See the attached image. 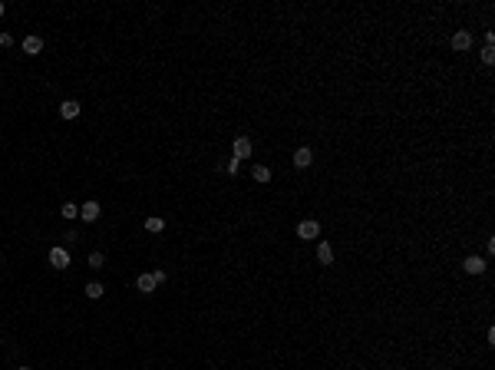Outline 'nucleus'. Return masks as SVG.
<instances>
[{
	"label": "nucleus",
	"mask_w": 495,
	"mask_h": 370,
	"mask_svg": "<svg viewBox=\"0 0 495 370\" xmlns=\"http://www.w3.org/2000/svg\"><path fill=\"white\" fill-rule=\"evenodd\" d=\"M248 156H251V139L238 136V139H235V159L241 162V159H248Z\"/></svg>",
	"instance_id": "3"
},
{
	"label": "nucleus",
	"mask_w": 495,
	"mask_h": 370,
	"mask_svg": "<svg viewBox=\"0 0 495 370\" xmlns=\"http://www.w3.org/2000/svg\"><path fill=\"white\" fill-rule=\"evenodd\" d=\"M317 255H320V265H334V248H330L327 241L317 244Z\"/></svg>",
	"instance_id": "10"
},
{
	"label": "nucleus",
	"mask_w": 495,
	"mask_h": 370,
	"mask_svg": "<svg viewBox=\"0 0 495 370\" xmlns=\"http://www.w3.org/2000/svg\"><path fill=\"white\" fill-rule=\"evenodd\" d=\"M135 288H139L142 294H152L158 288V281H155V275H139V281H135Z\"/></svg>",
	"instance_id": "4"
},
{
	"label": "nucleus",
	"mask_w": 495,
	"mask_h": 370,
	"mask_svg": "<svg viewBox=\"0 0 495 370\" xmlns=\"http://www.w3.org/2000/svg\"><path fill=\"white\" fill-rule=\"evenodd\" d=\"M60 116H63V119H76L79 116V102L76 99H66L63 106H60Z\"/></svg>",
	"instance_id": "9"
},
{
	"label": "nucleus",
	"mask_w": 495,
	"mask_h": 370,
	"mask_svg": "<svg viewBox=\"0 0 495 370\" xmlns=\"http://www.w3.org/2000/svg\"><path fill=\"white\" fill-rule=\"evenodd\" d=\"M145 228H149V231H162V228H165V218L152 215V218H145Z\"/></svg>",
	"instance_id": "12"
},
{
	"label": "nucleus",
	"mask_w": 495,
	"mask_h": 370,
	"mask_svg": "<svg viewBox=\"0 0 495 370\" xmlns=\"http://www.w3.org/2000/svg\"><path fill=\"white\" fill-rule=\"evenodd\" d=\"M50 265H53L56 271L70 268V252H66V248H53V252H50Z\"/></svg>",
	"instance_id": "1"
},
{
	"label": "nucleus",
	"mask_w": 495,
	"mask_h": 370,
	"mask_svg": "<svg viewBox=\"0 0 495 370\" xmlns=\"http://www.w3.org/2000/svg\"><path fill=\"white\" fill-rule=\"evenodd\" d=\"M102 291H106V288H102L99 281H89V284H86V294H89L93 301H96V298H102Z\"/></svg>",
	"instance_id": "13"
},
{
	"label": "nucleus",
	"mask_w": 495,
	"mask_h": 370,
	"mask_svg": "<svg viewBox=\"0 0 495 370\" xmlns=\"http://www.w3.org/2000/svg\"><path fill=\"white\" fill-rule=\"evenodd\" d=\"M310 162H314V152H310V149H297V152H294V166H297V169H307Z\"/></svg>",
	"instance_id": "7"
},
{
	"label": "nucleus",
	"mask_w": 495,
	"mask_h": 370,
	"mask_svg": "<svg viewBox=\"0 0 495 370\" xmlns=\"http://www.w3.org/2000/svg\"><path fill=\"white\" fill-rule=\"evenodd\" d=\"M462 268L469 271V275H482V271H485V261L472 255V258H465V261H462Z\"/></svg>",
	"instance_id": "6"
},
{
	"label": "nucleus",
	"mask_w": 495,
	"mask_h": 370,
	"mask_svg": "<svg viewBox=\"0 0 495 370\" xmlns=\"http://www.w3.org/2000/svg\"><path fill=\"white\" fill-rule=\"evenodd\" d=\"M482 63H488V66L495 63V47H485V50H482Z\"/></svg>",
	"instance_id": "16"
},
{
	"label": "nucleus",
	"mask_w": 495,
	"mask_h": 370,
	"mask_svg": "<svg viewBox=\"0 0 495 370\" xmlns=\"http://www.w3.org/2000/svg\"><path fill=\"white\" fill-rule=\"evenodd\" d=\"M472 47V37H469V33H456V37H452V50H469Z\"/></svg>",
	"instance_id": "11"
},
{
	"label": "nucleus",
	"mask_w": 495,
	"mask_h": 370,
	"mask_svg": "<svg viewBox=\"0 0 495 370\" xmlns=\"http://www.w3.org/2000/svg\"><path fill=\"white\" fill-rule=\"evenodd\" d=\"M20 370H30V367H20Z\"/></svg>",
	"instance_id": "19"
},
{
	"label": "nucleus",
	"mask_w": 495,
	"mask_h": 370,
	"mask_svg": "<svg viewBox=\"0 0 495 370\" xmlns=\"http://www.w3.org/2000/svg\"><path fill=\"white\" fill-rule=\"evenodd\" d=\"M79 218L83 221H96L99 218V202H86L83 208H79Z\"/></svg>",
	"instance_id": "5"
},
{
	"label": "nucleus",
	"mask_w": 495,
	"mask_h": 370,
	"mask_svg": "<svg viewBox=\"0 0 495 370\" xmlns=\"http://www.w3.org/2000/svg\"><path fill=\"white\" fill-rule=\"evenodd\" d=\"M63 218H70V221H73V218H79V208H76L73 202H66V205H63Z\"/></svg>",
	"instance_id": "15"
},
{
	"label": "nucleus",
	"mask_w": 495,
	"mask_h": 370,
	"mask_svg": "<svg viewBox=\"0 0 495 370\" xmlns=\"http://www.w3.org/2000/svg\"><path fill=\"white\" fill-rule=\"evenodd\" d=\"M40 50H43V40H40V37H27L24 40V53L27 56H37Z\"/></svg>",
	"instance_id": "8"
},
{
	"label": "nucleus",
	"mask_w": 495,
	"mask_h": 370,
	"mask_svg": "<svg viewBox=\"0 0 495 370\" xmlns=\"http://www.w3.org/2000/svg\"><path fill=\"white\" fill-rule=\"evenodd\" d=\"M254 179L267 185V182H271V169H267V166H254Z\"/></svg>",
	"instance_id": "14"
},
{
	"label": "nucleus",
	"mask_w": 495,
	"mask_h": 370,
	"mask_svg": "<svg viewBox=\"0 0 495 370\" xmlns=\"http://www.w3.org/2000/svg\"><path fill=\"white\" fill-rule=\"evenodd\" d=\"M89 268H102V255H99V252L89 255Z\"/></svg>",
	"instance_id": "17"
},
{
	"label": "nucleus",
	"mask_w": 495,
	"mask_h": 370,
	"mask_svg": "<svg viewBox=\"0 0 495 370\" xmlns=\"http://www.w3.org/2000/svg\"><path fill=\"white\" fill-rule=\"evenodd\" d=\"M4 10H7V7H4V0H0V17H4Z\"/></svg>",
	"instance_id": "18"
},
{
	"label": "nucleus",
	"mask_w": 495,
	"mask_h": 370,
	"mask_svg": "<svg viewBox=\"0 0 495 370\" xmlns=\"http://www.w3.org/2000/svg\"><path fill=\"white\" fill-rule=\"evenodd\" d=\"M317 235H320V225H317V221H300L297 225V238H304V241H314Z\"/></svg>",
	"instance_id": "2"
}]
</instances>
